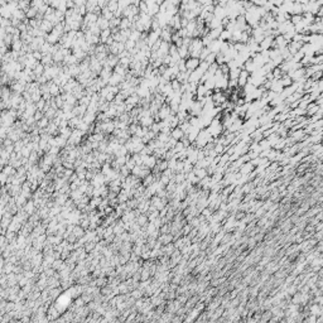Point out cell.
<instances>
[{
  "label": "cell",
  "instance_id": "1",
  "mask_svg": "<svg viewBox=\"0 0 323 323\" xmlns=\"http://www.w3.org/2000/svg\"><path fill=\"white\" fill-rule=\"evenodd\" d=\"M184 63H186V71L193 72V71H196L197 68H198V66H200V59H197V58H188L187 61H184Z\"/></svg>",
  "mask_w": 323,
  "mask_h": 323
}]
</instances>
